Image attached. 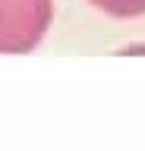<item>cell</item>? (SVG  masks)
<instances>
[{
  "label": "cell",
  "mask_w": 145,
  "mask_h": 151,
  "mask_svg": "<svg viewBox=\"0 0 145 151\" xmlns=\"http://www.w3.org/2000/svg\"><path fill=\"white\" fill-rule=\"evenodd\" d=\"M50 0H0V54H29L50 25Z\"/></svg>",
  "instance_id": "cell-1"
},
{
  "label": "cell",
  "mask_w": 145,
  "mask_h": 151,
  "mask_svg": "<svg viewBox=\"0 0 145 151\" xmlns=\"http://www.w3.org/2000/svg\"><path fill=\"white\" fill-rule=\"evenodd\" d=\"M88 3H95L98 9H104L117 19H133L145 13V0H88Z\"/></svg>",
  "instance_id": "cell-2"
}]
</instances>
